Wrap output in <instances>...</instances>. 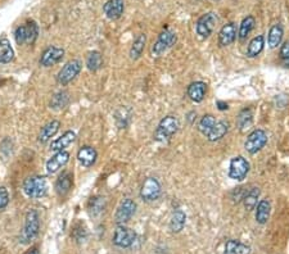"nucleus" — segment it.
<instances>
[{
	"label": "nucleus",
	"mask_w": 289,
	"mask_h": 254,
	"mask_svg": "<svg viewBox=\"0 0 289 254\" xmlns=\"http://www.w3.org/2000/svg\"><path fill=\"white\" fill-rule=\"evenodd\" d=\"M195 118H197V113H195V112H190V113L188 114L189 124H193V122L195 121Z\"/></svg>",
	"instance_id": "nucleus-41"
},
{
	"label": "nucleus",
	"mask_w": 289,
	"mask_h": 254,
	"mask_svg": "<svg viewBox=\"0 0 289 254\" xmlns=\"http://www.w3.org/2000/svg\"><path fill=\"white\" fill-rule=\"evenodd\" d=\"M215 124H216V120H215V117L212 114H205V116L199 120L198 127H197V128H198V131L201 134L207 136L208 132L212 130V127H214Z\"/></svg>",
	"instance_id": "nucleus-37"
},
{
	"label": "nucleus",
	"mask_w": 289,
	"mask_h": 254,
	"mask_svg": "<svg viewBox=\"0 0 289 254\" xmlns=\"http://www.w3.org/2000/svg\"><path fill=\"white\" fill-rule=\"evenodd\" d=\"M217 23V14L215 12H208L205 13L203 16H201L195 23V31H197V35L202 39H207L211 36V33L214 32L215 26Z\"/></svg>",
	"instance_id": "nucleus-7"
},
{
	"label": "nucleus",
	"mask_w": 289,
	"mask_h": 254,
	"mask_svg": "<svg viewBox=\"0 0 289 254\" xmlns=\"http://www.w3.org/2000/svg\"><path fill=\"white\" fill-rule=\"evenodd\" d=\"M227 132H229V122L227 121H218V122L214 125L212 130L208 132L206 137L208 139V141L215 143V141L221 140Z\"/></svg>",
	"instance_id": "nucleus-22"
},
{
	"label": "nucleus",
	"mask_w": 289,
	"mask_h": 254,
	"mask_svg": "<svg viewBox=\"0 0 289 254\" xmlns=\"http://www.w3.org/2000/svg\"><path fill=\"white\" fill-rule=\"evenodd\" d=\"M82 63L78 59H72L70 62L63 65V68L58 72L57 76V81L61 85H67L71 81H73L81 72Z\"/></svg>",
	"instance_id": "nucleus-8"
},
{
	"label": "nucleus",
	"mask_w": 289,
	"mask_h": 254,
	"mask_svg": "<svg viewBox=\"0 0 289 254\" xmlns=\"http://www.w3.org/2000/svg\"><path fill=\"white\" fill-rule=\"evenodd\" d=\"M280 58L283 61H286V59L289 58V41H286L280 48Z\"/></svg>",
	"instance_id": "nucleus-39"
},
{
	"label": "nucleus",
	"mask_w": 289,
	"mask_h": 254,
	"mask_svg": "<svg viewBox=\"0 0 289 254\" xmlns=\"http://www.w3.org/2000/svg\"><path fill=\"white\" fill-rule=\"evenodd\" d=\"M270 212H271V203L267 199H262L257 203L256 205V221L260 225H265L267 223L270 219Z\"/></svg>",
	"instance_id": "nucleus-23"
},
{
	"label": "nucleus",
	"mask_w": 289,
	"mask_h": 254,
	"mask_svg": "<svg viewBox=\"0 0 289 254\" xmlns=\"http://www.w3.org/2000/svg\"><path fill=\"white\" fill-rule=\"evenodd\" d=\"M145 42L146 36L144 33H140V35L137 36V39L134 40L133 45H131L130 53H129L131 61H137V59H139L142 57L144 49H145Z\"/></svg>",
	"instance_id": "nucleus-27"
},
{
	"label": "nucleus",
	"mask_w": 289,
	"mask_h": 254,
	"mask_svg": "<svg viewBox=\"0 0 289 254\" xmlns=\"http://www.w3.org/2000/svg\"><path fill=\"white\" fill-rule=\"evenodd\" d=\"M131 116H133V111L130 108L121 107L120 109H117L114 113V121H116L118 128H126L130 124Z\"/></svg>",
	"instance_id": "nucleus-30"
},
{
	"label": "nucleus",
	"mask_w": 289,
	"mask_h": 254,
	"mask_svg": "<svg viewBox=\"0 0 289 254\" xmlns=\"http://www.w3.org/2000/svg\"><path fill=\"white\" fill-rule=\"evenodd\" d=\"M85 63H86V67H88L89 71L95 72L102 68V65H103V57H102V54L99 52H91L86 57V62Z\"/></svg>",
	"instance_id": "nucleus-34"
},
{
	"label": "nucleus",
	"mask_w": 289,
	"mask_h": 254,
	"mask_svg": "<svg viewBox=\"0 0 289 254\" xmlns=\"http://www.w3.org/2000/svg\"><path fill=\"white\" fill-rule=\"evenodd\" d=\"M216 105H217L218 111H227V109H229V105H227V103H225V101L218 100L217 103H216Z\"/></svg>",
	"instance_id": "nucleus-40"
},
{
	"label": "nucleus",
	"mask_w": 289,
	"mask_h": 254,
	"mask_svg": "<svg viewBox=\"0 0 289 254\" xmlns=\"http://www.w3.org/2000/svg\"><path fill=\"white\" fill-rule=\"evenodd\" d=\"M178 41V36L171 30H163L162 32L159 33L158 39L152 45V56L159 57L162 56L163 53H166L169 49H171L172 46L175 45Z\"/></svg>",
	"instance_id": "nucleus-5"
},
{
	"label": "nucleus",
	"mask_w": 289,
	"mask_h": 254,
	"mask_svg": "<svg viewBox=\"0 0 289 254\" xmlns=\"http://www.w3.org/2000/svg\"><path fill=\"white\" fill-rule=\"evenodd\" d=\"M254 25H256V20H254L253 16H247L242 21L241 26H239V31H238V35H239V39L244 40L251 33V31L253 30Z\"/></svg>",
	"instance_id": "nucleus-35"
},
{
	"label": "nucleus",
	"mask_w": 289,
	"mask_h": 254,
	"mask_svg": "<svg viewBox=\"0 0 289 254\" xmlns=\"http://www.w3.org/2000/svg\"><path fill=\"white\" fill-rule=\"evenodd\" d=\"M263 46H265V37H263V35L256 36V37H253V39L250 41V44H248L247 56L250 57V58L258 57L261 54V52L263 50Z\"/></svg>",
	"instance_id": "nucleus-32"
},
{
	"label": "nucleus",
	"mask_w": 289,
	"mask_h": 254,
	"mask_svg": "<svg viewBox=\"0 0 289 254\" xmlns=\"http://www.w3.org/2000/svg\"><path fill=\"white\" fill-rule=\"evenodd\" d=\"M70 160V153L66 152V150H62V152H57L54 156L50 158V159L46 162V171L48 173L53 175V173H57L59 169L65 167Z\"/></svg>",
	"instance_id": "nucleus-14"
},
{
	"label": "nucleus",
	"mask_w": 289,
	"mask_h": 254,
	"mask_svg": "<svg viewBox=\"0 0 289 254\" xmlns=\"http://www.w3.org/2000/svg\"><path fill=\"white\" fill-rule=\"evenodd\" d=\"M63 57H65V50L62 48H59V46H48L42 52L41 57H40V65H42V67H52V65L61 62Z\"/></svg>",
	"instance_id": "nucleus-13"
},
{
	"label": "nucleus",
	"mask_w": 289,
	"mask_h": 254,
	"mask_svg": "<svg viewBox=\"0 0 289 254\" xmlns=\"http://www.w3.org/2000/svg\"><path fill=\"white\" fill-rule=\"evenodd\" d=\"M283 35H284V31H283V26L280 23H276L274 26H271L269 31V36H267V44H269V48L271 49H275L282 44Z\"/></svg>",
	"instance_id": "nucleus-26"
},
{
	"label": "nucleus",
	"mask_w": 289,
	"mask_h": 254,
	"mask_svg": "<svg viewBox=\"0 0 289 254\" xmlns=\"http://www.w3.org/2000/svg\"><path fill=\"white\" fill-rule=\"evenodd\" d=\"M23 192L29 198L39 199L44 198L48 192V183L45 177L42 176H31L27 177L23 183Z\"/></svg>",
	"instance_id": "nucleus-3"
},
{
	"label": "nucleus",
	"mask_w": 289,
	"mask_h": 254,
	"mask_svg": "<svg viewBox=\"0 0 289 254\" xmlns=\"http://www.w3.org/2000/svg\"><path fill=\"white\" fill-rule=\"evenodd\" d=\"M59 127H61V122H59V121L54 120V121L48 122V124L42 127L41 130H40L39 139H37V140H39L41 144L48 143V141L50 140V139H52L57 132H58Z\"/></svg>",
	"instance_id": "nucleus-24"
},
{
	"label": "nucleus",
	"mask_w": 289,
	"mask_h": 254,
	"mask_svg": "<svg viewBox=\"0 0 289 254\" xmlns=\"http://www.w3.org/2000/svg\"><path fill=\"white\" fill-rule=\"evenodd\" d=\"M39 35V27L36 25V22L31 21L27 22L26 25L17 27L16 32H14V39L18 45H33L35 40L37 39Z\"/></svg>",
	"instance_id": "nucleus-4"
},
{
	"label": "nucleus",
	"mask_w": 289,
	"mask_h": 254,
	"mask_svg": "<svg viewBox=\"0 0 289 254\" xmlns=\"http://www.w3.org/2000/svg\"><path fill=\"white\" fill-rule=\"evenodd\" d=\"M73 175L71 172H63L55 181V191L61 198H65L72 189Z\"/></svg>",
	"instance_id": "nucleus-17"
},
{
	"label": "nucleus",
	"mask_w": 289,
	"mask_h": 254,
	"mask_svg": "<svg viewBox=\"0 0 289 254\" xmlns=\"http://www.w3.org/2000/svg\"><path fill=\"white\" fill-rule=\"evenodd\" d=\"M106 208V198L104 196H94L89 202V211L91 216H99Z\"/></svg>",
	"instance_id": "nucleus-36"
},
{
	"label": "nucleus",
	"mask_w": 289,
	"mask_h": 254,
	"mask_svg": "<svg viewBox=\"0 0 289 254\" xmlns=\"http://www.w3.org/2000/svg\"><path fill=\"white\" fill-rule=\"evenodd\" d=\"M70 103V96L67 92H58L57 94L53 95L52 100H50V108L54 111H61L66 105Z\"/></svg>",
	"instance_id": "nucleus-33"
},
{
	"label": "nucleus",
	"mask_w": 289,
	"mask_h": 254,
	"mask_svg": "<svg viewBox=\"0 0 289 254\" xmlns=\"http://www.w3.org/2000/svg\"><path fill=\"white\" fill-rule=\"evenodd\" d=\"M253 124V113L251 111L250 108H244L239 112L237 117V126L239 128L241 132H246L247 130H250Z\"/></svg>",
	"instance_id": "nucleus-25"
},
{
	"label": "nucleus",
	"mask_w": 289,
	"mask_h": 254,
	"mask_svg": "<svg viewBox=\"0 0 289 254\" xmlns=\"http://www.w3.org/2000/svg\"><path fill=\"white\" fill-rule=\"evenodd\" d=\"M137 239V234L134 230L126 227L125 225H118L117 228L114 230L113 235V244L118 248L126 249L130 248L134 244V241Z\"/></svg>",
	"instance_id": "nucleus-12"
},
{
	"label": "nucleus",
	"mask_w": 289,
	"mask_h": 254,
	"mask_svg": "<svg viewBox=\"0 0 289 254\" xmlns=\"http://www.w3.org/2000/svg\"><path fill=\"white\" fill-rule=\"evenodd\" d=\"M75 140V132H73V131H66L62 136L58 137L57 140L52 141V144H50V150H52V152H62L66 148H69Z\"/></svg>",
	"instance_id": "nucleus-20"
},
{
	"label": "nucleus",
	"mask_w": 289,
	"mask_h": 254,
	"mask_svg": "<svg viewBox=\"0 0 289 254\" xmlns=\"http://www.w3.org/2000/svg\"><path fill=\"white\" fill-rule=\"evenodd\" d=\"M137 212V203L133 199H125L118 205L117 211L114 213V222L118 225H125L133 219V216Z\"/></svg>",
	"instance_id": "nucleus-11"
},
{
	"label": "nucleus",
	"mask_w": 289,
	"mask_h": 254,
	"mask_svg": "<svg viewBox=\"0 0 289 254\" xmlns=\"http://www.w3.org/2000/svg\"><path fill=\"white\" fill-rule=\"evenodd\" d=\"M186 223V215L181 209H178L172 213L171 219H170V231L172 234H179L180 231H182V228L185 227Z\"/></svg>",
	"instance_id": "nucleus-21"
},
{
	"label": "nucleus",
	"mask_w": 289,
	"mask_h": 254,
	"mask_svg": "<svg viewBox=\"0 0 289 254\" xmlns=\"http://www.w3.org/2000/svg\"><path fill=\"white\" fill-rule=\"evenodd\" d=\"M207 93V85L203 81H195L188 86L186 94H188L189 99L194 103H201L203 101Z\"/></svg>",
	"instance_id": "nucleus-19"
},
{
	"label": "nucleus",
	"mask_w": 289,
	"mask_h": 254,
	"mask_svg": "<svg viewBox=\"0 0 289 254\" xmlns=\"http://www.w3.org/2000/svg\"><path fill=\"white\" fill-rule=\"evenodd\" d=\"M260 189L258 188H251L248 191H246V194H244L243 196V204H244V208L247 209L248 212L253 211L254 208H256L257 205V202H258V198H260Z\"/></svg>",
	"instance_id": "nucleus-28"
},
{
	"label": "nucleus",
	"mask_w": 289,
	"mask_h": 254,
	"mask_svg": "<svg viewBox=\"0 0 289 254\" xmlns=\"http://www.w3.org/2000/svg\"><path fill=\"white\" fill-rule=\"evenodd\" d=\"M103 10L107 18L112 21L118 20L124 14L125 1L124 0H107L103 5Z\"/></svg>",
	"instance_id": "nucleus-15"
},
{
	"label": "nucleus",
	"mask_w": 289,
	"mask_h": 254,
	"mask_svg": "<svg viewBox=\"0 0 289 254\" xmlns=\"http://www.w3.org/2000/svg\"><path fill=\"white\" fill-rule=\"evenodd\" d=\"M9 203V192L4 186H0V209H4Z\"/></svg>",
	"instance_id": "nucleus-38"
},
{
	"label": "nucleus",
	"mask_w": 289,
	"mask_h": 254,
	"mask_svg": "<svg viewBox=\"0 0 289 254\" xmlns=\"http://www.w3.org/2000/svg\"><path fill=\"white\" fill-rule=\"evenodd\" d=\"M250 162L244 157H234L229 166V177L237 181H243L250 172Z\"/></svg>",
	"instance_id": "nucleus-10"
},
{
	"label": "nucleus",
	"mask_w": 289,
	"mask_h": 254,
	"mask_svg": "<svg viewBox=\"0 0 289 254\" xmlns=\"http://www.w3.org/2000/svg\"><path fill=\"white\" fill-rule=\"evenodd\" d=\"M284 67H287V68H288V67H289V58L284 61Z\"/></svg>",
	"instance_id": "nucleus-43"
},
{
	"label": "nucleus",
	"mask_w": 289,
	"mask_h": 254,
	"mask_svg": "<svg viewBox=\"0 0 289 254\" xmlns=\"http://www.w3.org/2000/svg\"><path fill=\"white\" fill-rule=\"evenodd\" d=\"M180 122L175 116H166L159 121L158 126L154 131V140L158 143H167L172 139V136L179 131Z\"/></svg>",
	"instance_id": "nucleus-1"
},
{
	"label": "nucleus",
	"mask_w": 289,
	"mask_h": 254,
	"mask_svg": "<svg viewBox=\"0 0 289 254\" xmlns=\"http://www.w3.org/2000/svg\"><path fill=\"white\" fill-rule=\"evenodd\" d=\"M162 194V189H161V184L154 177H148L142 185L140 189V198L145 203H153L158 200L159 196Z\"/></svg>",
	"instance_id": "nucleus-6"
},
{
	"label": "nucleus",
	"mask_w": 289,
	"mask_h": 254,
	"mask_svg": "<svg viewBox=\"0 0 289 254\" xmlns=\"http://www.w3.org/2000/svg\"><path fill=\"white\" fill-rule=\"evenodd\" d=\"M225 254H251V247L238 240H229L225 244Z\"/></svg>",
	"instance_id": "nucleus-31"
},
{
	"label": "nucleus",
	"mask_w": 289,
	"mask_h": 254,
	"mask_svg": "<svg viewBox=\"0 0 289 254\" xmlns=\"http://www.w3.org/2000/svg\"><path fill=\"white\" fill-rule=\"evenodd\" d=\"M40 230V219L39 213L36 209H30L26 213L25 219V226H23L22 234L20 236V241L23 244H29L39 235Z\"/></svg>",
	"instance_id": "nucleus-2"
},
{
	"label": "nucleus",
	"mask_w": 289,
	"mask_h": 254,
	"mask_svg": "<svg viewBox=\"0 0 289 254\" xmlns=\"http://www.w3.org/2000/svg\"><path fill=\"white\" fill-rule=\"evenodd\" d=\"M26 254H40V253H39V251L36 249V248H34V249H31V251L27 252Z\"/></svg>",
	"instance_id": "nucleus-42"
},
{
	"label": "nucleus",
	"mask_w": 289,
	"mask_h": 254,
	"mask_svg": "<svg viewBox=\"0 0 289 254\" xmlns=\"http://www.w3.org/2000/svg\"><path fill=\"white\" fill-rule=\"evenodd\" d=\"M267 144V134L261 128L253 130L247 136L244 143V149L250 154H256Z\"/></svg>",
	"instance_id": "nucleus-9"
},
{
	"label": "nucleus",
	"mask_w": 289,
	"mask_h": 254,
	"mask_svg": "<svg viewBox=\"0 0 289 254\" xmlns=\"http://www.w3.org/2000/svg\"><path fill=\"white\" fill-rule=\"evenodd\" d=\"M14 58V50L8 39L0 40V64L10 63Z\"/></svg>",
	"instance_id": "nucleus-29"
},
{
	"label": "nucleus",
	"mask_w": 289,
	"mask_h": 254,
	"mask_svg": "<svg viewBox=\"0 0 289 254\" xmlns=\"http://www.w3.org/2000/svg\"><path fill=\"white\" fill-rule=\"evenodd\" d=\"M98 153L97 150L93 147H82L77 152V159L82 167L89 168V167L94 166V163L97 162Z\"/></svg>",
	"instance_id": "nucleus-18"
},
{
	"label": "nucleus",
	"mask_w": 289,
	"mask_h": 254,
	"mask_svg": "<svg viewBox=\"0 0 289 254\" xmlns=\"http://www.w3.org/2000/svg\"><path fill=\"white\" fill-rule=\"evenodd\" d=\"M237 39V26L235 23L229 22L221 27L218 32V45L220 46H229Z\"/></svg>",
	"instance_id": "nucleus-16"
}]
</instances>
